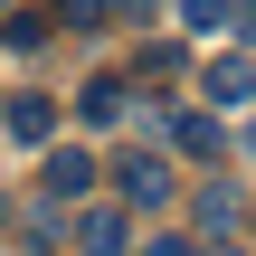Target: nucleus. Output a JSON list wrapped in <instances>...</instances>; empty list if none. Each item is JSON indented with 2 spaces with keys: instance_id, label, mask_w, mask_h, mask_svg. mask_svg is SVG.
I'll list each match as a JSON object with an SVG mask.
<instances>
[{
  "instance_id": "1",
  "label": "nucleus",
  "mask_w": 256,
  "mask_h": 256,
  "mask_svg": "<svg viewBox=\"0 0 256 256\" xmlns=\"http://www.w3.org/2000/svg\"><path fill=\"white\" fill-rule=\"evenodd\" d=\"M114 190H124V209H162L171 200V162L162 152H124L114 162Z\"/></svg>"
},
{
  "instance_id": "2",
  "label": "nucleus",
  "mask_w": 256,
  "mask_h": 256,
  "mask_svg": "<svg viewBox=\"0 0 256 256\" xmlns=\"http://www.w3.org/2000/svg\"><path fill=\"white\" fill-rule=\"evenodd\" d=\"M38 180H48V200L66 209V200H86V190H95V152H76V142H48V171H38Z\"/></svg>"
},
{
  "instance_id": "3",
  "label": "nucleus",
  "mask_w": 256,
  "mask_h": 256,
  "mask_svg": "<svg viewBox=\"0 0 256 256\" xmlns=\"http://www.w3.org/2000/svg\"><path fill=\"white\" fill-rule=\"evenodd\" d=\"M76 114H86L95 133H104V124H124V114H133V86H124V76H86V95H76Z\"/></svg>"
},
{
  "instance_id": "4",
  "label": "nucleus",
  "mask_w": 256,
  "mask_h": 256,
  "mask_svg": "<svg viewBox=\"0 0 256 256\" xmlns=\"http://www.w3.org/2000/svg\"><path fill=\"white\" fill-rule=\"evenodd\" d=\"M0 124H10L19 142H38V152L57 142V104H48V95H10V104H0Z\"/></svg>"
},
{
  "instance_id": "5",
  "label": "nucleus",
  "mask_w": 256,
  "mask_h": 256,
  "mask_svg": "<svg viewBox=\"0 0 256 256\" xmlns=\"http://www.w3.org/2000/svg\"><path fill=\"white\" fill-rule=\"evenodd\" d=\"M76 247L86 256H124L133 247V218H124V209H86V218H76Z\"/></svg>"
},
{
  "instance_id": "6",
  "label": "nucleus",
  "mask_w": 256,
  "mask_h": 256,
  "mask_svg": "<svg viewBox=\"0 0 256 256\" xmlns=\"http://www.w3.org/2000/svg\"><path fill=\"white\" fill-rule=\"evenodd\" d=\"M200 86H209V104H247V95H256V66H247V57H209Z\"/></svg>"
},
{
  "instance_id": "7",
  "label": "nucleus",
  "mask_w": 256,
  "mask_h": 256,
  "mask_svg": "<svg viewBox=\"0 0 256 256\" xmlns=\"http://www.w3.org/2000/svg\"><path fill=\"white\" fill-rule=\"evenodd\" d=\"M171 142H180L190 162H209V152H218V114H171Z\"/></svg>"
},
{
  "instance_id": "8",
  "label": "nucleus",
  "mask_w": 256,
  "mask_h": 256,
  "mask_svg": "<svg viewBox=\"0 0 256 256\" xmlns=\"http://www.w3.org/2000/svg\"><path fill=\"white\" fill-rule=\"evenodd\" d=\"M48 28H57V19H38V10H10V19H0V38H10V48H38Z\"/></svg>"
},
{
  "instance_id": "9",
  "label": "nucleus",
  "mask_w": 256,
  "mask_h": 256,
  "mask_svg": "<svg viewBox=\"0 0 256 256\" xmlns=\"http://www.w3.org/2000/svg\"><path fill=\"white\" fill-rule=\"evenodd\" d=\"M200 228L228 238V228H238V190H209V200H200Z\"/></svg>"
},
{
  "instance_id": "10",
  "label": "nucleus",
  "mask_w": 256,
  "mask_h": 256,
  "mask_svg": "<svg viewBox=\"0 0 256 256\" xmlns=\"http://www.w3.org/2000/svg\"><path fill=\"white\" fill-rule=\"evenodd\" d=\"M238 0H180V28H228Z\"/></svg>"
},
{
  "instance_id": "11",
  "label": "nucleus",
  "mask_w": 256,
  "mask_h": 256,
  "mask_svg": "<svg viewBox=\"0 0 256 256\" xmlns=\"http://www.w3.org/2000/svg\"><path fill=\"white\" fill-rule=\"evenodd\" d=\"M104 19V0H57V28H95Z\"/></svg>"
},
{
  "instance_id": "12",
  "label": "nucleus",
  "mask_w": 256,
  "mask_h": 256,
  "mask_svg": "<svg viewBox=\"0 0 256 256\" xmlns=\"http://www.w3.org/2000/svg\"><path fill=\"white\" fill-rule=\"evenodd\" d=\"M228 28H238V38H256V0H238V10H228Z\"/></svg>"
},
{
  "instance_id": "13",
  "label": "nucleus",
  "mask_w": 256,
  "mask_h": 256,
  "mask_svg": "<svg viewBox=\"0 0 256 256\" xmlns=\"http://www.w3.org/2000/svg\"><path fill=\"white\" fill-rule=\"evenodd\" d=\"M142 256H200V247H190V238H152Z\"/></svg>"
},
{
  "instance_id": "14",
  "label": "nucleus",
  "mask_w": 256,
  "mask_h": 256,
  "mask_svg": "<svg viewBox=\"0 0 256 256\" xmlns=\"http://www.w3.org/2000/svg\"><path fill=\"white\" fill-rule=\"evenodd\" d=\"M104 10H124V19H152V0H104Z\"/></svg>"
},
{
  "instance_id": "15",
  "label": "nucleus",
  "mask_w": 256,
  "mask_h": 256,
  "mask_svg": "<svg viewBox=\"0 0 256 256\" xmlns=\"http://www.w3.org/2000/svg\"><path fill=\"white\" fill-rule=\"evenodd\" d=\"M200 256H238V247H228V238H218V247H200Z\"/></svg>"
},
{
  "instance_id": "16",
  "label": "nucleus",
  "mask_w": 256,
  "mask_h": 256,
  "mask_svg": "<svg viewBox=\"0 0 256 256\" xmlns=\"http://www.w3.org/2000/svg\"><path fill=\"white\" fill-rule=\"evenodd\" d=\"M247 152H256V124H247Z\"/></svg>"
},
{
  "instance_id": "17",
  "label": "nucleus",
  "mask_w": 256,
  "mask_h": 256,
  "mask_svg": "<svg viewBox=\"0 0 256 256\" xmlns=\"http://www.w3.org/2000/svg\"><path fill=\"white\" fill-rule=\"evenodd\" d=\"M0 218H10V200H0Z\"/></svg>"
},
{
  "instance_id": "18",
  "label": "nucleus",
  "mask_w": 256,
  "mask_h": 256,
  "mask_svg": "<svg viewBox=\"0 0 256 256\" xmlns=\"http://www.w3.org/2000/svg\"><path fill=\"white\" fill-rule=\"evenodd\" d=\"M0 10H10V0H0Z\"/></svg>"
}]
</instances>
